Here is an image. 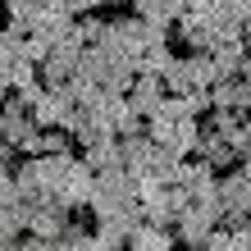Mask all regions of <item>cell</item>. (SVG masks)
Returning a JSON list of instances; mask_svg holds the SVG:
<instances>
[{
    "mask_svg": "<svg viewBox=\"0 0 251 251\" xmlns=\"http://www.w3.org/2000/svg\"><path fill=\"white\" fill-rule=\"evenodd\" d=\"M137 205V178L114 165V169H100L96 174V187H92V201H87V210H92L96 219H110L119 210H132Z\"/></svg>",
    "mask_w": 251,
    "mask_h": 251,
    "instance_id": "6da1fadb",
    "label": "cell"
},
{
    "mask_svg": "<svg viewBox=\"0 0 251 251\" xmlns=\"http://www.w3.org/2000/svg\"><path fill=\"white\" fill-rule=\"evenodd\" d=\"M146 137H151L155 146H165V151L174 155H192L197 151V142H201V119H178V124H169V119H146Z\"/></svg>",
    "mask_w": 251,
    "mask_h": 251,
    "instance_id": "7a4b0ae2",
    "label": "cell"
},
{
    "mask_svg": "<svg viewBox=\"0 0 251 251\" xmlns=\"http://www.w3.org/2000/svg\"><path fill=\"white\" fill-rule=\"evenodd\" d=\"M92 187H96V174H92V165L87 160H73V169L64 174V183L55 187V205H64V210H78V205H87L92 201Z\"/></svg>",
    "mask_w": 251,
    "mask_h": 251,
    "instance_id": "3957f363",
    "label": "cell"
},
{
    "mask_svg": "<svg viewBox=\"0 0 251 251\" xmlns=\"http://www.w3.org/2000/svg\"><path fill=\"white\" fill-rule=\"evenodd\" d=\"M215 228H219V224H215V219L205 215V210L187 205V210H183L178 219H174V242H183L187 251H201V247H205V238H210Z\"/></svg>",
    "mask_w": 251,
    "mask_h": 251,
    "instance_id": "277c9868",
    "label": "cell"
},
{
    "mask_svg": "<svg viewBox=\"0 0 251 251\" xmlns=\"http://www.w3.org/2000/svg\"><path fill=\"white\" fill-rule=\"evenodd\" d=\"M73 110H78V100L69 96V87H55L32 105V119H37V128H64Z\"/></svg>",
    "mask_w": 251,
    "mask_h": 251,
    "instance_id": "5b68a950",
    "label": "cell"
},
{
    "mask_svg": "<svg viewBox=\"0 0 251 251\" xmlns=\"http://www.w3.org/2000/svg\"><path fill=\"white\" fill-rule=\"evenodd\" d=\"M165 82L160 78H151V73H137V78H132V87H128V110L132 114H142V119H151V114L165 105Z\"/></svg>",
    "mask_w": 251,
    "mask_h": 251,
    "instance_id": "8992f818",
    "label": "cell"
},
{
    "mask_svg": "<svg viewBox=\"0 0 251 251\" xmlns=\"http://www.w3.org/2000/svg\"><path fill=\"white\" fill-rule=\"evenodd\" d=\"M219 201H224V215H251V178L242 169L219 174Z\"/></svg>",
    "mask_w": 251,
    "mask_h": 251,
    "instance_id": "52a82bcc",
    "label": "cell"
},
{
    "mask_svg": "<svg viewBox=\"0 0 251 251\" xmlns=\"http://www.w3.org/2000/svg\"><path fill=\"white\" fill-rule=\"evenodd\" d=\"M210 110H238V114H251V87L242 78H219L210 87Z\"/></svg>",
    "mask_w": 251,
    "mask_h": 251,
    "instance_id": "ba28073f",
    "label": "cell"
},
{
    "mask_svg": "<svg viewBox=\"0 0 251 251\" xmlns=\"http://www.w3.org/2000/svg\"><path fill=\"white\" fill-rule=\"evenodd\" d=\"M192 155L205 160L215 174H219V169H224V174H228V169H238V160H242V155L233 151L224 137H219V132H201V142H197V151H192Z\"/></svg>",
    "mask_w": 251,
    "mask_h": 251,
    "instance_id": "9c48e42d",
    "label": "cell"
},
{
    "mask_svg": "<svg viewBox=\"0 0 251 251\" xmlns=\"http://www.w3.org/2000/svg\"><path fill=\"white\" fill-rule=\"evenodd\" d=\"M137 224H142V215H137V205H132V210H119V215H110V219H96V238L105 242V247H124L128 251V238H132Z\"/></svg>",
    "mask_w": 251,
    "mask_h": 251,
    "instance_id": "30bf717a",
    "label": "cell"
},
{
    "mask_svg": "<svg viewBox=\"0 0 251 251\" xmlns=\"http://www.w3.org/2000/svg\"><path fill=\"white\" fill-rule=\"evenodd\" d=\"M64 224H69V210L55 205V201H41V205H32V215H27V233H32V238H60Z\"/></svg>",
    "mask_w": 251,
    "mask_h": 251,
    "instance_id": "8fae6325",
    "label": "cell"
},
{
    "mask_svg": "<svg viewBox=\"0 0 251 251\" xmlns=\"http://www.w3.org/2000/svg\"><path fill=\"white\" fill-rule=\"evenodd\" d=\"M124 146V169L132 174V178H142L146 169H151V155H155V142L146 137V132H137V137H119Z\"/></svg>",
    "mask_w": 251,
    "mask_h": 251,
    "instance_id": "7c38bea8",
    "label": "cell"
},
{
    "mask_svg": "<svg viewBox=\"0 0 251 251\" xmlns=\"http://www.w3.org/2000/svg\"><path fill=\"white\" fill-rule=\"evenodd\" d=\"M215 60V78H242V60H247V41H219V46L210 50Z\"/></svg>",
    "mask_w": 251,
    "mask_h": 251,
    "instance_id": "4fadbf2b",
    "label": "cell"
},
{
    "mask_svg": "<svg viewBox=\"0 0 251 251\" xmlns=\"http://www.w3.org/2000/svg\"><path fill=\"white\" fill-rule=\"evenodd\" d=\"M174 228H155V224H137L128 238V251H174Z\"/></svg>",
    "mask_w": 251,
    "mask_h": 251,
    "instance_id": "5bb4252c",
    "label": "cell"
},
{
    "mask_svg": "<svg viewBox=\"0 0 251 251\" xmlns=\"http://www.w3.org/2000/svg\"><path fill=\"white\" fill-rule=\"evenodd\" d=\"M27 215H32V205H27V201L0 205V242H23V233H27Z\"/></svg>",
    "mask_w": 251,
    "mask_h": 251,
    "instance_id": "9a60e30c",
    "label": "cell"
},
{
    "mask_svg": "<svg viewBox=\"0 0 251 251\" xmlns=\"http://www.w3.org/2000/svg\"><path fill=\"white\" fill-rule=\"evenodd\" d=\"M41 9H46L41 0H5V23H9V27H19V32L27 37V32L37 27Z\"/></svg>",
    "mask_w": 251,
    "mask_h": 251,
    "instance_id": "2e32d148",
    "label": "cell"
},
{
    "mask_svg": "<svg viewBox=\"0 0 251 251\" xmlns=\"http://www.w3.org/2000/svg\"><path fill=\"white\" fill-rule=\"evenodd\" d=\"M87 165H92V174H100V169H114V165H124V146H119V137H105V142H96V146H87Z\"/></svg>",
    "mask_w": 251,
    "mask_h": 251,
    "instance_id": "e0dca14e",
    "label": "cell"
},
{
    "mask_svg": "<svg viewBox=\"0 0 251 251\" xmlns=\"http://www.w3.org/2000/svg\"><path fill=\"white\" fill-rule=\"evenodd\" d=\"M219 78H215V60L210 55H192L187 50V87L192 92H210Z\"/></svg>",
    "mask_w": 251,
    "mask_h": 251,
    "instance_id": "ac0fdd59",
    "label": "cell"
},
{
    "mask_svg": "<svg viewBox=\"0 0 251 251\" xmlns=\"http://www.w3.org/2000/svg\"><path fill=\"white\" fill-rule=\"evenodd\" d=\"M160 82H165V92H169V96H187V92H192V87H187V55H174Z\"/></svg>",
    "mask_w": 251,
    "mask_h": 251,
    "instance_id": "d6986e66",
    "label": "cell"
},
{
    "mask_svg": "<svg viewBox=\"0 0 251 251\" xmlns=\"http://www.w3.org/2000/svg\"><path fill=\"white\" fill-rule=\"evenodd\" d=\"M201 251H251V242H247V233H228V228H215L210 238H205V247Z\"/></svg>",
    "mask_w": 251,
    "mask_h": 251,
    "instance_id": "ffe728a7",
    "label": "cell"
},
{
    "mask_svg": "<svg viewBox=\"0 0 251 251\" xmlns=\"http://www.w3.org/2000/svg\"><path fill=\"white\" fill-rule=\"evenodd\" d=\"M169 60H174V50L169 46H151L137 60V73H151V78H165V69H169Z\"/></svg>",
    "mask_w": 251,
    "mask_h": 251,
    "instance_id": "44dd1931",
    "label": "cell"
},
{
    "mask_svg": "<svg viewBox=\"0 0 251 251\" xmlns=\"http://www.w3.org/2000/svg\"><path fill=\"white\" fill-rule=\"evenodd\" d=\"M128 9L137 14L142 23H155V27H174V23H169V14H165V5H160V0H132Z\"/></svg>",
    "mask_w": 251,
    "mask_h": 251,
    "instance_id": "7402d4cb",
    "label": "cell"
},
{
    "mask_svg": "<svg viewBox=\"0 0 251 251\" xmlns=\"http://www.w3.org/2000/svg\"><path fill=\"white\" fill-rule=\"evenodd\" d=\"M19 251H69V247H64L60 238H32V233H23Z\"/></svg>",
    "mask_w": 251,
    "mask_h": 251,
    "instance_id": "603a6c76",
    "label": "cell"
},
{
    "mask_svg": "<svg viewBox=\"0 0 251 251\" xmlns=\"http://www.w3.org/2000/svg\"><path fill=\"white\" fill-rule=\"evenodd\" d=\"M19 201V183H14V169H0V205Z\"/></svg>",
    "mask_w": 251,
    "mask_h": 251,
    "instance_id": "cb8c5ba5",
    "label": "cell"
},
{
    "mask_svg": "<svg viewBox=\"0 0 251 251\" xmlns=\"http://www.w3.org/2000/svg\"><path fill=\"white\" fill-rule=\"evenodd\" d=\"M160 5H165V14H169V23H178L183 14L192 9V0H160Z\"/></svg>",
    "mask_w": 251,
    "mask_h": 251,
    "instance_id": "d4e9b609",
    "label": "cell"
},
{
    "mask_svg": "<svg viewBox=\"0 0 251 251\" xmlns=\"http://www.w3.org/2000/svg\"><path fill=\"white\" fill-rule=\"evenodd\" d=\"M105 0H73V19H82V14H96Z\"/></svg>",
    "mask_w": 251,
    "mask_h": 251,
    "instance_id": "484cf974",
    "label": "cell"
},
{
    "mask_svg": "<svg viewBox=\"0 0 251 251\" xmlns=\"http://www.w3.org/2000/svg\"><path fill=\"white\" fill-rule=\"evenodd\" d=\"M233 14H238V19L247 23V19H251V0H233Z\"/></svg>",
    "mask_w": 251,
    "mask_h": 251,
    "instance_id": "4316f807",
    "label": "cell"
},
{
    "mask_svg": "<svg viewBox=\"0 0 251 251\" xmlns=\"http://www.w3.org/2000/svg\"><path fill=\"white\" fill-rule=\"evenodd\" d=\"M242 82L251 87V50H247V60H242Z\"/></svg>",
    "mask_w": 251,
    "mask_h": 251,
    "instance_id": "83f0119b",
    "label": "cell"
},
{
    "mask_svg": "<svg viewBox=\"0 0 251 251\" xmlns=\"http://www.w3.org/2000/svg\"><path fill=\"white\" fill-rule=\"evenodd\" d=\"M242 41H247V50H251V19L242 23Z\"/></svg>",
    "mask_w": 251,
    "mask_h": 251,
    "instance_id": "f1b7e54d",
    "label": "cell"
},
{
    "mask_svg": "<svg viewBox=\"0 0 251 251\" xmlns=\"http://www.w3.org/2000/svg\"><path fill=\"white\" fill-rule=\"evenodd\" d=\"M105 5H124V9H128V5H132V0H105Z\"/></svg>",
    "mask_w": 251,
    "mask_h": 251,
    "instance_id": "f546056e",
    "label": "cell"
},
{
    "mask_svg": "<svg viewBox=\"0 0 251 251\" xmlns=\"http://www.w3.org/2000/svg\"><path fill=\"white\" fill-rule=\"evenodd\" d=\"M242 233H247V242H251V215H247V228H242Z\"/></svg>",
    "mask_w": 251,
    "mask_h": 251,
    "instance_id": "4dcf8cb0",
    "label": "cell"
},
{
    "mask_svg": "<svg viewBox=\"0 0 251 251\" xmlns=\"http://www.w3.org/2000/svg\"><path fill=\"white\" fill-rule=\"evenodd\" d=\"M0 146H5V137H0Z\"/></svg>",
    "mask_w": 251,
    "mask_h": 251,
    "instance_id": "1f68e13d",
    "label": "cell"
},
{
    "mask_svg": "<svg viewBox=\"0 0 251 251\" xmlns=\"http://www.w3.org/2000/svg\"><path fill=\"white\" fill-rule=\"evenodd\" d=\"M174 251H178V247H174Z\"/></svg>",
    "mask_w": 251,
    "mask_h": 251,
    "instance_id": "d6a6232c",
    "label": "cell"
}]
</instances>
